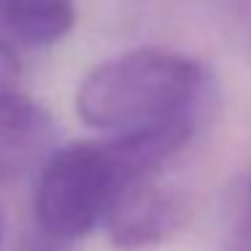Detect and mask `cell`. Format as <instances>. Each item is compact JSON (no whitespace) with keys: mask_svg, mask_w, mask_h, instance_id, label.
<instances>
[{"mask_svg":"<svg viewBox=\"0 0 251 251\" xmlns=\"http://www.w3.org/2000/svg\"><path fill=\"white\" fill-rule=\"evenodd\" d=\"M197 130L200 125H173L60 146L35 181L33 224L51 238L76 243L105 224L127 184L162 173L165 165L189 146Z\"/></svg>","mask_w":251,"mask_h":251,"instance_id":"6da1fadb","label":"cell"},{"mask_svg":"<svg viewBox=\"0 0 251 251\" xmlns=\"http://www.w3.org/2000/svg\"><path fill=\"white\" fill-rule=\"evenodd\" d=\"M205 68L189 54L159 46L125 51L95 65L76 89V114L108 135L202 125Z\"/></svg>","mask_w":251,"mask_h":251,"instance_id":"7a4b0ae2","label":"cell"},{"mask_svg":"<svg viewBox=\"0 0 251 251\" xmlns=\"http://www.w3.org/2000/svg\"><path fill=\"white\" fill-rule=\"evenodd\" d=\"M189 200L159 173L141 176L122 189L105 219L108 238L122 251L159 246L186 222Z\"/></svg>","mask_w":251,"mask_h":251,"instance_id":"3957f363","label":"cell"},{"mask_svg":"<svg viewBox=\"0 0 251 251\" xmlns=\"http://www.w3.org/2000/svg\"><path fill=\"white\" fill-rule=\"evenodd\" d=\"M57 149V125L44 105L25 95L0 103V184L41 173Z\"/></svg>","mask_w":251,"mask_h":251,"instance_id":"277c9868","label":"cell"},{"mask_svg":"<svg viewBox=\"0 0 251 251\" xmlns=\"http://www.w3.org/2000/svg\"><path fill=\"white\" fill-rule=\"evenodd\" d=\"M0 25L27 46H51L76 25V0H3Z\"/></svg>","mask_w":251,"mask_h":251,"instance_id":"5b68a950","label":"cell"},{"mask_svg":"<svg viewBox=\"0 0 251 251\" xmlns=\"http://www.w3.org/2000/svg\"><path fill=\"white\" fill-rule=\"evenodd\" d=\"M224 243L229 251H251V176L235 184L227 197Z\"/></svg>","mask_w":251,"mask_h":251,"instance_id":"8992f818","label":"cell"},{"mask_svg":"<svg viewBox=\"0 0 251 251\" xmlns=\"http://www.w3.org/2000/svg\"><path fill=\"white\" fill-rule=\"evenodd\" d=\"M19 81H22V62L6 41H0V103L19 95Z\"/></svg>","mask_w":251,"mask_h":251,"instance_id":"52a82bcc","label":"cell"},{"mask_svg":"<svg viewBox=\"0 0 251 251\" xmlns=\"http://www.w3.org/2000/svg\"><path fill=\"white\" fill-rule=\"evenodd\" d=\"M19 251H73V243L60 238H51V235L41 232L38 227H30L25 229L22 240H19Z\"/></svg>","mask_w":251,"mask_h":251,"instance_id":"ba28073f","label":"cell"},{"mask_svg":"<svg viewBox=\"0 0 251 251\" xmlns=\"http://www.w3.org/2000/svg\"><path fill=\"white\" fill-rule=\"evenodd\" d=\"M0 6H3V0H0Z\"/></svg>","mask_w":251,"mask_h":251,"instance_id":"9c48e42d","label":"cell"}]
</instances>
